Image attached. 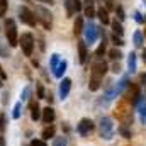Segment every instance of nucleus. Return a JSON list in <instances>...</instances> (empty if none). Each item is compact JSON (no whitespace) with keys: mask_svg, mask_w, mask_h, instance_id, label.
<instances>
[{"mask_svg":"<svg viewBox=\"0 0 146 146\" xmlns=\"http://www.w3.org/2000/svg\"><path fill=\"white\" fill-rule=\"evenodd\" d=\"M107 73V65L106 61H97L94 66H92V72H90V82H88V88L92 92H97L102 85V80Z\"/></svg>","mask_w":146,"mask_h":146,"instance_id":"1","label":"nucleus"},{"mask_svg":"<svg viewBox=\"0 0 146 146\" xmlns=\"http://www.w3.org/2000/svg\"><path fill=\"white\" fill-rule=\"evenodd\" d=\"M5 36L9 41V46L15 48L19 44V34H17V26H15V21L14 19H5Z\"/></svg>","mask_w":146,"mask_h":146,"instance_id":"2","label":"nucleus"},{"mask_svg":"<svg viewBox=\"0 0 146 146\" xmlns=\"http://www.w3.org/2000/svg\"><path fill=\"white\" fill-rule=\"evenodd\" d=\"M99 133H100V138L110 141L114 138V122L110 117H102L100 119V124H99Z\"/></svg>","mask_w":146,"mask_h":146,"instance_id":"3","label":"nucleus"},{"mask_svg":"<svg viewBox=\"0 0 146 146\" xmlns=\"http://www.w3.org/2000/svg\"><path fill=\"white\" fill-rule=\"evenodd\" d=\"M19 44H21V48H22L24 56H33V51H34L36 42H34V36H33L31 33H24L22 36L19 37Z\"/></svg>","mask_w":146,"mask_h":146,"instance_id":"4","label":"nucleus"},{"mask_svg":"<svg viewBox=\"0 0 146 146\" xmlns=\"http://www.w3.org/2000/svg\"><path fill=\"white\" fill-rule=\"evenodd\" d=\"M34 14H36V17H37V22H41V24L44 26V29L49 31L51 26H53V15H51V12H49L48 9L37 5L36 10H34Z\"/></svg>","mask_w":146,"mask_h":146,"instance_id":"5","label":"nucleus"},{"mask_svg":"<svg viewBox=\"0 0 146 146\" xmlns=\"http://www.w3.org/2000/svg\"><path fill=\"white\" fill-rule=\"evenodd\" d=\"M17 12H19V19H21L24 24H27V26H31V27H36L37 17H36V14H34V10H31L29 7L21 5Z\"/></svg>","mask_w":146,"mask_h":146,"instance_id":"6","label":"nucleus"},{"mask_svg":"<svg viewBox=\"0 0 146 146\" xmlns=\"http://www.w3.org/2000/svg\"><path fill=\"white\" fill-rule=\"evenodd\" d=\"M94 129H95V124H94V121L88 119V117L80 119V122L76 124V133H78L80 136H88Z\"/></svg>","mask_w":146,"mask_h":146,"instance_id":"7","label":"nucleus"},{"mask_svg":"<svg viewBox=\"0 0 146 146\" xmlns=\"http://www.w3.org/2000/svg\"><path fill=\"white\" fill-rule=\"evenodd\" d=\"M83 33H85V37H87V41L92 44V42H95V41H97V37H99V27H97L95 24L88 22V24L83 27Z\"/></svg>","mask_w":146,"mask_h":146,"instance_id":"8","label":"nucleus"},{"mask_svg":"<svg viewBox=\"0 0 146 146\" xmlns=\"http://www.w3.org/2000/svg\"><path fill=\"white\" fill-rule=\"evenodd\" d=\"M41 119H42V122H44V124H48V126H49V124L56 119L54 109H53V107H49V106H48V107H44V109L41 110Z\"/></svg>","mask_w":146,"mask_h":146,"instance_id":"9","label":"nucleus"},{"mask_svg":"<svg viewBox=\"0 0 146 146\" xmlns=\"http://www.w3.org/2000/svg\"><path fill=\"white\" fill-rule=\"evenodd\" d=\"M70 90H72V80H70V78H63L61 83H60V99L65 100V99L68 97Z\"/></svg>","mask_w":146,"mask_h":146,"instance_id":"10","label":"nucleus"},{"mask_svg":"<svg viewBox=\"0 0 146 146\" xmlns=\"http://www.w3.org/2000/svg\"><path fill=\"white\" fill-rule=\"evenodd\" d=\"M88 56V49H87V42L85 41H78V61L83 65L87 61Z\"/></svg>","mask_w":146,"mask_h":146,"instance_id":"11","label":"nucleus"},{"mask_svg":"<svg viewBox=\"0 0 146 146\" xmlns=\"http://www.w3.org/2000/svg\"><path fill=\"white\" fill-rule=\"evenodd\" d=\"M97 17L100 19V22L106 26V24H110V17H109V10L104 9V7H99L97 9Z\"/></svg>","mask_w":146,"mask_h":146,"instance_id":"12","label":"nucleus"},{"mask_svg":"<svg viewBox=\"0 0 146 146\" xmlns=\"http://www.w3.org/2000/svg\"><path fill=\"white\" fill-rule=\"evenodd\" d=\"M136 106H138V114H139V119H141V122L145 124V121H146V100H145V99H139Z\"/></svg>","mask_w":146,"mask_h":146,"instance_id":"13","label":"nucleus"},{"mask_svg":"<svg viewBox=\"0 0 146 146\" xmlns=\"http://www.w3.org/2000/svg\"><path fill=\"white\" fill-rule=\"evenodd\" d=\"M54 133H56V129H54V126H48V127H44V131H42V134H41V138H42V141H48V139H53L54 138Z\"/></svg>","mask_w":146,"mask_h":146,"instance_id":"14","label":"nucleus"},{"mask_svg":"<svg viewBox=\"0 0 146 146\" xmlns=\"http://www.w3.org/2000/svg\"><path fill=\"white\" fill-rule=\"evenodd\" d=\"M83 19H82V15H76V19H75V24H73V33L78 36V34H82L83 33Z\"/></svg>","mask_w":146,"mask_h":146,"instance_id":"15","label":"nucleus"},{"mask_svg":"<svg viewBox=\"0 0 146 146\" xmlns=\"http://www.w3.org/2000/svg\"><path fill=\"white\" fill-rule=\"evenodd\" d=\"M127 68H129L131 73H134L138 70V61H136V54H134V53H131L129 58H127Z\"/></svg>","mask_w":146,"mask_h":146,"instance_id":"16","label":"nucleus"},{"mask_svg":"<svg viewBox=\"0 0 146 146\" xmlns=\"http://www.w3.org/2000/svg\"><path fill=\"white\" fill-rule=\"evenodd\" d=\"M110 26H112V31H114V34H117V36H122L124 34V27H122V24L115 19V21H110Z\"/></svg>","mask_w":146,"mask_h":146,"instance_id":"17","label":"nucleus"},{"mask_svg":"<svg viewBox=\"0 0 146 146\" xmlns=\"http://www.w3.org/2000/svg\"><path fill=\"white\" fill-rule=\"evenodd\" d=\"M65 72H66V60H61V61H60V65L56 66V70H54L53 73H54V76H56V78H61Z\"/></svg>","mask_w":146,"mask_h":146,"instance_id":"18","label":"nucleus"},{"mask_svg":"<svg viewBox=\"0 0 146 146\" xmlns=\"http://www.w3.org/2000/svg\"><path fill=\"white\" fill-rule=\"evenodd\" d=\"M31 119L33 121L41 119V109H39V106L34 104V102H31Z\"/></svg>","mask_w":146,"mask_h":146,"instance_id":"19","label":"nucleus"},{"mask_svg":"<svg viewBox=\"0 0 146 146\" xmlns=\"http://www.w3.org/2000/svg\"><path fill=\"white\" fill-rule=\"evenodd\" d=\"M60 61H61V60H60V54H56V53H54V54H51V60H49V68L54 72V70H56V66L60 65Z\"/></svg>","mask_w":146,"mask_h":146,"instance_id":"20","label":"nucleus"},{"mask_svg":"<svg viewBox=\"0 0 146 146\" xmlns=\"http://www.w3.org/2000/svg\"><path fill=\"white\" fill-rule=\"evenodd\" d=\"M106 44H107V42H106V34H104V36H102V42H100V46H99V48H97V51H95V54H97L99 58L106 53V49H107V46H106Z\"/></svg>","mask_w":146,"mask_h":146,"instance_id":"21","label":"nucleus"},{"mask_svg":"<svg viewBox=\"0 0 146 146\" xmlns=\"http://www.w3.org/2000/svg\"><path fill=\"white\" fill-rule=\"evenodd\" d=\"M143 42H145V39H143L141 31H136V33H134V46L139 48V46H143Z\"/></svg>","mask_w":146,"mask_h":146,"instance_id":"22","label":"nucleus"},{"mask_svg":"<svg viewBox=\"0 0 146 146\" xmlns=\"http://www.w3.org/2000/svg\"><path fill=\"white\" fill-rule=\"evenodd\" d=\"M85 15H87L88 19L95 17V15H97V10H95V7H94V5H87V7H85Z\"/></svg>","mask_w":146,"mask_h":146,"instance_id":"23","label":"nucleus"},{"mask_svg":"<svg viewBox=\"0 0 146 146\" xmlns=\"http://www.w3.org/2000/svg\"><path fill=\"white\" fill-rule=\"evenodd\" d=\"M66 145H68V141H66L65 136H61V138H53V146H66Z\"/></svg>","mask_w":146,"mask_h":146,"instance_id":"24","label":"nucleus"},{"mask_svg":"<svg viewBox=\"0 0 146 146\" xmlns=\"http://www.w3.org/2000/svg\"><path fill=\"white\" fill-rule=\"evenodd\" d=\"M65 7H66V14H68V17L75 15V10H73V3H72V0H65Z\"/></svg>","mask_w":146,"mask_h":146,"instance_id":"25","label":"nucleus"},{"mask_svg":"<svg viewBox=\"0 0 146 146\" xmlns=\"http://www.w3.org/2000/svg\"><path fill=\"white\" fill-rule=\"evenodd\" d=\"M109 56L112 58V60H121V58H122V53H121L119 49H115V48H114V49H110V51H109Z\"/></svg>","mask_w":146,"mask_h":146,"instance_id":"26","label":"nucleus"},{"mask_svg":"<svg viewBox=\"0 0 146 146\" xmlns=\"http://www.w3.org/2000/svg\"><path fill=\"white\" fill-rule=\"evenodd\" d=\"M21 107H22V102H17L15 107H14V112H12V117L14 119H19L21 117Z\"/></svg>","mask_w":146,"mask_h":146,"instance_id":"27","label":"nucleus"},{"mask_svg":"<svg viewBox=\"0 0 146 146\" xmlns=\"http://www.w3.org/2000/svg\"><path fill=\"white\" fill-rule=\"evenodd\" d=\"M114 10H115V14H117L119 22H121V21H124V17H126V15H124V9H122L121 5H115V9H114Z\"/></svg>","mask_w":146,"mask_h":146,"instance_id":"28","label":"nucleus"},{"mask_svg":"<svg viewBox=\"0 0 146 146\" xmlns=\"http://www.w3.org/2000/svg\"><path fill=\"white\" fill-rule=\"evenodd\" d=\"M7 7H9V0H0V17H2V15H5Z\"/></svg>","mask_w":146,"mask_h":146,"instance_id":"29","label":"nucleus"},{"mask_svg":"<svg viewBox=\"0 0 146 146\" xmlns=\"http://www.w3.org/2000/svg\"><path fill=\"white\" fill-rule=\"evenodd\" d=\"M72 3H73V10H75V14L82 10V0H72Z\"/></svg>","mask_w":146,"mask_h":146,"instance_id":"30","label":"nucleus"},{"mask_svg":"<svg viewBox=\"0 0 146 146\" xmlns=\"http://www.w3.org/2000/svg\"><path fill=\"white\" fill-rule=\"evenodd\" d=\"M112 41H114V44H115V46H122V44H124L122 37L117 36V34H114V36H112Z\"/></svg>","mask_w":146,"mask_h":146,"instance_id":"31","label":"nucleus"},{"mask_svg":"<svg viewBox=\"0 0 146 146\" xmlns=\"http://www.w3.org/2000/svg\"><path fill=\"white\" fill-rule=\"evenodd\" d=\"M37 97H39V99H46V94H44L42 85H37Z\"/></svg>","mask_w":146,"mask_h":146,"instance_id":"32","label":"nucleus"},{"mask_svg":"<svg viewBox=\"0 0 146 146\" xmlns=\"http://www.w3.org/2000/svg\"><path fill=\"white\" fill-rule=\"evenodd\" d=\"M5 131V115L3 114H0V134Z\"/></svg>","mask_w":146,"mask_h":146,"instance_id":"33","label":"nucleus"},{"mask_svg":"<svg viewBox=\"0 0 146 146\" xmlns=\"http://www.w3.org/2000/svg\"><path fill=\"white\" fill-rule=\"evenodd\" d=\"M31 146H46V143L42 139H33L31 141Z\"/></svg>","mask_w":146,"mask_h":146,"instance_id":"34","label":"nucleus"},{"mask_svg":"<svg viewBox=\"0 0 146 146\" xmlns=\"http://www.w3.org/2000/svg\"><path fill=\"white\" fill-rule=\"evenodd\" d=\"M106 9H107V10L115 9V5H114V0H106Z\"/></svg>","mask_w":146,"mask_h":146,"instance_id":"35","label":"nucleus"},{"mask_svg":"<svg viewBox=\"0 0 146 146\" xmlns=\"http://www.w3.org/2000/svg\"><path fill=\"white\" fill-rule=\"evenodd\" d=\"M29 92H31V90H29V87H27V88H24V94H22V100H27V99H29V97H27V95H29Z\"/></svg>","mask_w":146,"mask_h":146,"instance_id":"36","label":"nucleus"},{"mask_svg":"<svg viewBox=\"0 0 146 146\" xmlns=\"http://www.w3.org/2000/svg\"><path fill=\"white\" fill-rule=\"evenodd\" d=\"M121 133H122V134H124L126 138H131V133H129V131H127L126 127H121Z\"/></svg>","mask_w":146,"mask_h":146,"instance_id":"37","label":"nucleus"},{"mask_svg":"<svg viewBox=\"0 0 146 146\" xmlns=\"http://www.w3.org/2000/svg\"><path fill=\"white\" fill-rule=\"evenodd\" d=\"M134 15H136V17H134V19H136V21H138V22H143V17H141V15H139V12H136V14H134Z\"/></svg>","mask_w":146,"mask_h":146,"instance_id":"38","label":"nucleus"},{"mask_svg":"<svg viewBox=\"0 0 146 146\" xmlns=\"http://www.w3.org/2000/svg\"><path fill=\"white\" fill-rule=\"evenodd\" d=\"M112 72H114V73H119V72H121V66H119V65H114V70H112Z\"/></svg>","mask_w":146,"mask_h":146,"instance_id":"39","label":"nucleus"},{"mask_svg":"<svg viewBox=\"0 0 146 146\" xmlns=\"http://www.w3.org/2000/svg\"><path fill=\"white\" fill-rule=\"evenodd\" d=\"M87 2V5H94V0H85Z\"/></svg>","mask_w":146,"mask_h":146,"instance_id":"40","label":"nucleus"},{"mask_svg":"<svg viewBox=\"0 0 146 146\" xmlns=\"http://www.w3.org/2000/svg\"><path fill=\"white\" fill-rule=\"evenodd\" d=\"M37 2H46V3H53V0H37Z\"/></svg>","mask_w":146,"mask_h":146,"instance_id":"41","label":"nucleus"},{"mask_svg":"<svg viewBox=\"0 0 146 146\" xmlns=\"http://www.w3.org/2000/svg\"><path fill=\"white\" fill-rule=\"evenodd\" d=\"M0 146H5V141H3L2 138H0Z\"/></svg>","mask_w":146,"mask_h":146,"instance_id":"42","label":"nucleus"},{"mask_svg":"<svg viewBox=\"0 0 146 146\" xmlns=\"http://www.w3.org/2000/svg\"><path fill=\"white\" fill-rule=\"evenodd\" d=\"M143 60H145V63H146V49H145V53H143Z\"/></svg>","mask_w":146,"mask_h":146,"instance_id":"43","label":"nucleus"},{"mask_svg":"<svg viewBox=\"0 0 146 146\" xmlns=\"http://www.w3.org/2000/svg\"><path fill=\"white\" fill-rule=\"evenodd\" d=\"M0 85H2V80H0Z\"/></svg>","mask_w":146,"mask_h":146,"instance_id":"44","label":"nucleus"}]
</instances>
